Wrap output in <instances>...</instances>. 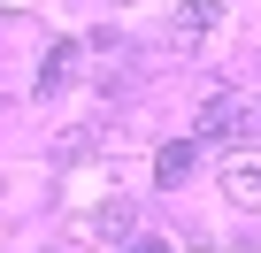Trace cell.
Returning <instances> with one entry per match:
<instances>
[{
  "mask_svg": "<svg viewBox=\"0 0 261 253\" xmlns=\"http://www.w3.org/2000/svg\"><path fill=\"white\" fill-rule=\"evenodd\" d=\"M246 123H253V107H246L238 92H215V100L200 107V123H192V138H223V146H238Z\"/></svg>",
  "mask_w": 261,
  "mask_h": 253,
  "instance_id": "cell-1",
  "label": "cell"
},
{
  "mask_svg": "<svg viewBox=\"0 0 261 253\" xmlns=\"http://www.w3.org/2000/svg\"><path fill=\"white\" fill-rule=\"evenodd\" d=\"M223 192H230V207H261V146H230Z\"/></svg>",
  "mask_w": 261,
  "mask_h": 253,
  "instance_id": "cell-2",
  "label": "cell"
},
{
  "mask_svg": "<svg viewBox=\"0 0 261 253\" xmlns=\"http://www.w3.org/2000/svg\"><path fill=\"white\" fill-rule=\"evenodd\" d=\"M192 161H200V138H169V146L154 154V184H169V192H177V184L192 177Z\"/></svg>",
  "mask_w": 261,
  "mask_h": 253,
  "instance_id": "cell-3",
  "label": "cell"
},
{
  "mask_svg": "<svg viewBox=\"0 0 261 253\" xmlns=\"http://www.w3.org/2000/svg\"><path fill=\"white\" fill-rule=\"evenodd\" d=\"M69 69H77V39H54V54H46V69H39V100H54V92L69 85Z\"/></svg>",
  "mask_w": 261,
  "mask_h": 253,
  "instance_id": "cell-4",
  "label": "cell"
},
{
  "mask_svg": "<svg viewBox=\"0 0 261 253\" xmlns=\"http://www.w3.org/2000/svg\"><path fill=\"white\" fill-rule=\"evenodd\" d=\"M215 16H223V0H185V16H177V46H192L200 31H215Z\"/></svg>",
  "mask_w": 261,
  "mask_h": 253,
  "instance_id": "cell-5",
  "label": "cell"
},
{
  "mask_svg": "<svg viewBox=\"0 0 261 253\" xmlns=\"http://www.w3.org/2000/svg\"><path fill=\"white\" fill-rule=\"evenodd\" d=\"M92 230H100V238H130V200H108V207L92 215Z\"/></svg>",
  "mask_w": 261,
  "mask_h": 253,
  "instance_id": "cell-6",
  "label": "cell"
},
{
  "mask_svg": "<svg viewBox=\"0 0 261 253\" xmlns=\"http://www.w3.org/2000/svg\"><path fill=\"white\" fill-rule=\"evenodd\" d=\"M123 253H177V245H169V238H130Z\"/></svg>",
  "mask_w": 261,
  "mask_h": 253,
  "instance_id": "cell-7",
  "label": "cell"
}]
</instances>
